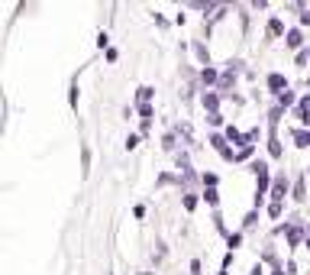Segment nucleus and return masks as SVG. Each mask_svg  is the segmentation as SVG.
<instances>
[{
  "label": "nucleus",
  "instance_id": "f257e3e1",
  "mask_svg": "<svg viewBox=\"0 0 310 275\" xmlns=\"http://www.w3.org/2000/svg\"><path fill=\"white\" fill-rule=\"evenodd\" d=\"M252 172H255V194H252V210H262L265 207V191L274 185L271 172H268V162L265 159H252Z\"/></svg>",
  "mask_w": 310,
  "mask_h": 275
},
{
  "label": "nucleus",
  "instance_id": "f03ea898",
  "mask_svg": "<svg viewBox=\"0 0 310 275\" xmlns=\"http://www.w3.org/2000/svg\"><path fill=\"white\" fill-rule=\"evenodd\" d=\"M265 84H268V91H274V97H278L281 91H288V78L281 72H271L268 78H265Z\"/></svg>",
  "mask_w": 310,
  "mask_h": 275
},
{
  "label": "nucleus",
  "instance_id": "7ed1b4c3",
  "mask_svg": "<svg viewBox=\"0 0 310 275\" xmlns=\"http://www.w3.org/2000/svg\"><path fill=\"white\" fill-rule=\"evenodd\" d=\"M288 188H291V181L285 178V175H278V178H274V185H271V201H285Z\"/></svg>",
  "mask_w": 310,
  "mask_h": 275
},
{
  "label": "nucleus",
  "instance_id": "20e7f679",
  "mask_svg": "<svg viewBox=\"0 0 310 275\" xmlns=\"http://www.w3.org/2000/svg\"><path fill=\"white\" fill-rule=\"evenodd\" d=\"M220 78H223V75H220L214 65L200 68V84H203V87H210V84H220Z\"/></svg>",
  "mask_w": 310,
  "mask_h": 275
},
{
  "label": "nucleus",
  "instance_id": "39448f33",
  "mask_svg": "<svg viewBox=\"0 0 310 275\" xmlns=\"http://www.w3.org/2000/svg\"><path fill=\"white\" fill-rule=\"evenodd\" d=\"M200 104H203V110H207V113H217L220 110V94L217 91H203Z\"/></svg>",
  "mask_w": 310,
  "mask_h": 275
},
{
  "label": "nucleus",
  "instance_id": "423d86ee",
  "mask_svg": "<svg viewBox=\"0 0 310 275\" xmlns=\"http://www.w3.org/2000/svg\"><path fill=\"white\" fill-rule=\"evenodd\" d=\"M152 101H155V87L152 84L136 87V104H152Z\"/></svg>",
  "mask_w": 310,
  "mask_h": 275
},
{
  "label": "nucleus",
  "instance_id": "0eeeda50",
  "mask_svg": "<svg viewBox=\"0 0 310 275\" xmlns=\"http://www.w3.org/2000/svg\"><path fill=\"white\" fill-rule=\"evenodd\" d=\"M291 136H294L297 149H310V130H291Z\"/></svg>",
  "mask_w": 310,
  "mask_h": 275
},
{
  "label": "nucleus",
  "instance_id": "6e6552de",
  "mask_svg": "<svg viewBox=\"0 0 310 275\" xmlns=\"http://www.w3.org/2000/svg\"><path fill=\"white\" fill-rule=\"evenodd\" d=\"M268 36H288V29H285V23L278 20V16H268Z\"/></svg>",
  "mask_w": 310,
  "mask_h": 275
},
{
  "label": "nucleus",
  "instance_id": "1a4fd4ad",
  "mask_svg": "<svg viewBox=\"0 0 310 275\" xmlns=\"http://www.w3.org/2000/svg\"><path fill=\"white\" fill-rule=\"evenodd\" d=\"M191 49H194V55H197V62L207 68V65H210V52H207V46H203V42H191Z\"/></svg>",
  "mask_w": 310,
  "mask_h": 275
},
{
  "label": "nucleus",
  "instance_id": "9d476101",
  "mask_svg": "<svg viewBox=\"0 0 310 275\" xmlns=\"http://www.w3.org/2000/svg\"><path fill=\"white\" fill-rule=\"evenodd\" d=\"M285 42H288V49H297L300 42H304V29H288V36H285Z\"/></svg>",
  "mask_w": 310,
  "mask_h": 275
},
{
  "label": "nucleus",
  "instance_id": "9b49d317",
  "mask_svg": "<svg viewBox=\"0 0 310 275\" xmlns=\"http://www.w3.org/2000/svg\"><path fill=\"white\" fill-rule=\"evenodd\" d=\"M294 97H297V94L291 91V87H288V91H281V94H278V107H281V110H285V107H294Z\"/></svg>",
  "mask_w": 310,
  "mask_h": 275
},
{
  "label": "nucleus",
  "instance_id": "f8f14e48",
  "mask_svg": "<svg viewBox=\"0 0 310 275\" xmlns=\"http://www.w3.org/2000/svg\"><path fill=\"white\" fill-rule=\"evenodd\" d=\"M203 201H207V207H220V191L217 188H203Z\"/></svg>",
  "mask_w": 310,
  "mask_h": 275
},
{
  "label": "nucleus",
  "instance_id": "ddd939ff",
  "mask_svg": "<svg viewBox=\"0 0 310 275\" xmlns=\"http://www.w3.org/2000/svg\"><path fill=\"white\" fill-rule=\"evenodd\" d=\"M281 152H285V149H281V139L278 136H268V156L271 159H281Z\"/></svg>",
  "mask_w": 310,
  "mask_h": 275
},
{
  "label": "nucleus",
  "instance_id": "4468645a",
  "mask_svg": "<svg viewBox=\"0 0 310 275\" xmlns=\"http://www.w3.org/2000/svg\"><path fill=\"white\" fill-rule=\"evenodd\" d=\"M226 139H229V143H239V146H246V143H249V139H246L236 127H226Z\"/></svg>",
  "mask_w": 310,
  "mask_h": 275
},
{
  "label": "nucleus",
  "instance_id": "2eb2a0df",
  "mask_svg": "<svg viewBox=\"0 0 310 275\" xmlns=\"http://www.w3.org/2000/svg\"><path fill=\"white\" fill-rule=\"evenodd\" d=\"M281 214H285V201H268V217L278 220Z\"/></svg>",
  "mask_w": 310,
  "mask_h": 275
},
{
  "label": "nucleus",
  "instance_id": "dca6fc26",
  "mask_svg": "<svg viewBox=\"0 0 310 275\" xmlns=\"http://www.w3.org/2000/svg\"><path fill=\"white\" fill-rule=\"evenodd\" d=\"M252 156H255V146H252V143H246V146H239L236 162H246V159H252Z\"/></svg>",
  "mask_w": 310,
  "mask_h": 275
},
{
  "label": "nucleus",
  "instance_id": "f3484780",
  "mask_svg": "<svg viewBox=\"0 0 310 275\" xmlns=\"http://www.w3.org/2000/svg\"><path fill=\"white\" fill-rule=\"evenodd\" d=\"M285 233H288V243H291V246H297L300 236H307V233H300L297 227H288V224H285Z\"/></svg>",
  "mask_w": 310,
  "mask_h": 275
},
{
  "label": "nucleus",
  "instance_id": "a211bd4d",
  "mask_svg": "<svg viewBox=\"0 0 310 275\" xmlns=\"http://www.w3.org/2000/svg\"><path fill=\"white\" fill-rule=\"evenodd\" d=\"M200 181H203V188H217V185H220V175H217V172H203Z\"/></svg>",
  "mask_w": 310,
  "mask_h": 275
},
{
  "label": "nucleus",
  "instance_id": "6ab92c4d",
  "mask_svg": "<svg viewBox=\"0 0 310 275\" xmlns=\"http://www.w3.org/2000/svg\"><path fill=\"white\" fill-rule=\"evenodd\" d=\"M197 194H184V198H181V204H184V210H188V214H194V210H197Z\"/></svg>",
  "mask_w": 310,
  "mask_h": 275
},
{
  "label": "nucleus",
  "instance_id": "aec40b11",
  "mask_svg": "<svg viewBox=\"0 0 310 275\" xmlns=\"http://www.w3.org/2000/svg\"><path fill=\"white\" fill-rule=\"evenodd\" d=\"M255 224H259V210H249L243 217V230H255Z\"/></svg>",
  "mask_w": 310,
  "mask_h": 275
},
{
  "label": "nucleus",
  "instance_id": "412c9836",
  "mask_svg": "<svg viewBox=\"0 0 310 275\" xmlns=\"http://www.w3.org/2000/svg\"><path fill=\"white\" fill-rule=\"evenodd\" d=\"M136 113H139V117H143V120H152L155 107H152V104H136Z\"/></svg>",
  "mask_w": 310,
  "mask_h": 275
},
{
  "label": "nucleus",
  "instance_id": "4be33fe9",
  "mask_svg": "<svg viewBox=\"0 0 310 275\" xmlns=\"http://www.w3.org/2000/svg\"><path fill=\"white\" fill-rule=\"evenodd\" d=\"M68 104H72V110H78V78L72 81V87H68Z\"/></svg>",
  "mask_w": 310,
  "mask_h": 275
},
{
  "label": "nucleus",
  "instance_id": "5701e85b",
  "mask_svg": "<svg viewBox=\"0 0 310 275\" xmlns=\"http://www.w3.org/2000/svg\"><path fill=\"white\" fill-rule=\"evenodd\" d=\"M294 201H307V188H304V178H297V185H294Z\"/></svg>",
  "mask_w": 310,
  "mask_h": 275
},
{
  "label": "nucleus",
  "instance_id": "b1692460",
  "mask_svg": "<svg viewBox=\"0 0 310 275\" xmlns=\"http://www.w3.org/2000/svg\"><path fill=\"white\" fill-rule=\"evenodd\" d=\"M239 243H243V233H229V236H226V246H229V253H233V250H239Z\"/></svg>",
  "mask_w": 310,
  "mask_h": 275
},
{
  "label": "nucleus",
  "instance_id": "393cba45",
  "mask_svg": "<svg viewBox=\"0 0 310 275\" xmlns=\"http://www.w3.org/2000/svg\"><path fill=\"white\" fill-rule=\"evenodd\" d=\"M97 49H110V36H107V33H97Z\"/></svg>",
  "mask_w": 310,
  "mask_h": 275
},
{
  "label": "nucleus",
  "instance_id": "a878e982",
  "mask_svg": "<svg viewBox=\"0 0 310 275\" xmlns=\"http://www.w3.org/2000/svg\"><path fill=\"white\" fill-rule=\"evenodd\" d=\"M162 146H165V152H175V133H168V136L162 139Z\"/></svg>",
  "mask_w": 310,
  "mask_h": 275
},
{
  "label": "nucleus",
  "instance_id": "bb28decb",
  "mask_svg": "<svg viewBox=\"0 0 310 275\" xmlns=\"http://www.w3.org/2000/svg\"><path fill=\"white\" fill-rule=\"evenodd\" d=\"M262 262H268V265H274V262H278V256H274V250H265V253H262Z\"/></svg>",
  "mask_w": 310,
  "mask_h": 275
},
{
  "label": "nucleus",
  "instance_id": "cd10ccee",
  "mask_svg": "<svg viewBox=\"0 0 310 275\" xmlns=\"http://www.w3.org/2000/svg\"><path fill=\"white\" fill-rule=\"evenodd\" d=\"M207 123L210 127H223V117H220V113H207Z\"/></svg>",
  "mask_w": 310,
  "mask_h": 275
},
{
  "label": "nucleus",
  "instance_id": "c85d7f7f",
  "mask_svg": "<svg viewBox=\"0 0 310 275\" xmlns=\"http://www.w3.org/2000/svg\"><path fill=\"white\" fill-rule=\"evenodd\" d=\"M136 146H139V136H136V133H129V136H126V149L132 152V149H136Z\"/></svg>",
  "mask_w": 310,
  "mask_h": 275
},
{
  "label": "nucleus",
  "instance_id": "c756f323",
  "mask_svg": "<svg viewBox=\"0 0 310 275\" xmlns=\"http://www.w3.org/2000/svg\"><path fill=\"white\" fill-rule=\"evenodd\" d=\"M307 62H310V49H300L297 52V65H307Z\"/></svg>",
  "mask_w": 310,
  "mask_h": 275
},
{
  "label": "nucleus",
  "instance_id": "7c9ffc66",
  "mask_svg": "<svg viewBox=\"0 0 310 275\" xmlns=\"http://www.w3.org/2000/svg\"><path fill=\"white\" fill-rule=\"evenodd\" d=\"M155 26H158V29H168V20H165L162 13H155Z\"/></svg>",
  "mask_w": 310,
  "mask_h": 275
},
{
  "label": "nucleus",
  "instance_id": "2f4dec72",
  "mask_svg": "<svg viewBox=\"0 0 310 275\" xmlns=\"http://www.w3.org/2000/svg\"><path fill=\"white\" fill-rule=\"evenodd\" d=\"M171 181H175V178H171V172H165V175H162V178H158L155 185H158V188H162V185H171Z\"/></svg>",
  "mask_w": 310,
  "mask_h": 275
},
{
  "label": "nucleus",
  "instance_id": "473e14b6",
  "mask_svg": "<svg viewBox=\"0 0 310 275\" xmlns=\"http://www.w3.org/2000/svg\"><path fill=\"white\" fill-rule=\"evenodd\" d=\"M233 259H236L233 253H226V256H223V269H226V272H229V265H233Z\"/></svg>",
  "mask_w": 310,
  "mask_h": 275
},
{
  "label": "nucleus",
  "instance_id": "72a5a7b5",
  "mask_svg": "<svg viewBox=\"0 0 310 275\" xmlns=\"http://www.w3.org/2000/svg\"><path fill=\"white\" fill-rule=\"evenodd\" d=\"M300 26H310V10H300Z\"/></svg>",
  "mask_w": 310,
  "mask_h": 275
},
{
  "label": "nucleus",
  "instance_id": "f704fd0d",
  "mask_svg": "<svg viewBox=\"0 0 310 275\" xmlns=\"http://www.w3.org/2000/svg\"><path fill=\"white\" fill-rule=\"evenodd\" d=\"M249 275H265V269H262V262H255L252 269H249Z\"/></svg>",
  "mask_w": 310,
  "mask_h": 275
},
{
  "label": "nucleus",
  "instance_id": "c9c22d12",
  "mask_svg": "<svg viewBox=\"0 0 310 275\" xmlns=\"http://www.w3.org/2000/svg\"><path fill=\"white\" fill-rule=\"evenodd\" d=\"M304 233H307V236H304V243H307V250H310V224H304Z\"/></svg>",
  "mask_w": 310,
  "mask_h": 275
},
{
  "label": "nucleus",
  "instance_id": "e433bc0d",
  "mask_svg": "<svg viewBox=\"0 0 310 275\" xmlns=\"http://www.w3.org/2000/svg\"><path fill=\"white\" fill-rule=\"evenodd\" d=\"M271 275H285V269H274V272H271Z\"/></svg>",
  "mask_w": 310,
  "mask_h": 275
},
{
  "label": "nucleus",
  "instance_id": "4c0bfd02",
  "mask_svg": "<svg viewBox=\"0 0 310 275\" xmlns=\"http://www.w3.org/2000/svg\"><path fill=\"white\" fill-rule=\"evenodd\" d=\"M217 275H229V272H226V269H220V272H217Z\"/></svg>",
  "mask_w": 310,
  "mask_h": 275
},
{
  "label": "nucleus",
  "instance_id": "58836bf2",
  "mask_svg": "<svg viewBox=\"0 0 310 275\" xmlns=\"http://www.w3.org/2000/svg\"><path fill=\"white\" fill-rule=\"evenodd\" d=\"M139 275H152V272H139Z\"/></svg>",
  "mask_w": 310,
  "mask_h": 275
},
{
  "label": "nucleus",
  "instance_id": "ea45409f",
  "mask_svg": "<svg viewBox=\"0 0 310 275\" xmlns=\"http://www.w3.org/2000/svg\"><path fill=\"white\" fill-rule=\"evenodd\" d=\"M307 87H310V78H307Z\"/></svg>",
  "mask_w": 310,
  "mask_h": 275
}]
</instances>
